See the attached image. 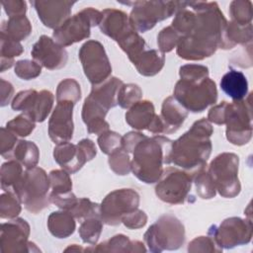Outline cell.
Instances as JSON below:
<instances>
[{"label":"cell","mask_w":253,"mask_h":253,"mask_svg":"<svg viewBox=\"0 0 253 253\" xmlns=\"http://www.w3.org/2000/svg\"><path fill=\"white\" fill-rule=\"evenodd\" d=\"M190 4L196 12V22L191 33L180 38L176 52L186 60H203L223 48L227 21L215 2Z\"/></svg>","instance_id":"1"},{"label":"cell","mask_w":253,"mask_h":253,"mask_svg":"<svg viewBox=\"0 0 253 253\" xmlns=\"http://www.w3.org/2000/svg\"><path fill=\"white\" fill-rule=\"evenodd\" d=\"M212 132L213 127L206 118L195 122L188 131L172 142L171 163L193 176L205 169L211 153L210 137Z\"/></svg>","instance_id":"2"},{"label":"cell","mask_w":253,"mask_h":253,"mask_svg":"<svg viewBox=\"0 0 253 253\" xmlns=\"http://www.w3.org/2000/svg\"><path fill=\"white\" fill-rule=\"evenodd\" d=\"M172 140L166 136L155 134L144 136L133 147L131 171L143 183H156L162 175L163 165L171 163Z\"/></svg>","instance_id":"3"},{"label":"cell","mask_w":253,"mask_h":253,"mask_svg":"<svg viewBox=\"0 0 253 253\" xmlns=\"http://www.w3.org/2000/svg\"><path fill=\"white\" fill-rule=\"evenodd\" d=\"M102 15L99 25L101 32L117 42L128 59L135 62L147 46L144 39L131 25L129 17L124 11L113 8L103 10Z\"/></svg>","instance_id":"4"},{"label":"cell","mask_w":253,"mask_h":253,"mask_svg":"<svg viewBox=\"0 0 253 253\" xmlns=\"http://www.w3.org/2000/svg\"><path fill=\"white\" fill-rule=\"evenodd\" d=\"M49 178L45 171L38 166L27 168L17 187L14 195L24 205L25 209L32 213H38L50 204Z\"/></svg>","instance_id":"5"},{"label":"cell","mask_w":253,"mask_h":253,"mask_svg":"<svg viewBox=\"0 0 253 253\" xmlns=\"http://www.w3.org/2000/svg\"><path fill=\"white\" fill-rule=\"evenodd\" d=\"M185 227L173 214L161 215L143 235L148 249L154 253L179 249L185 242Z\"/></svg>","instance_id":"6"},{"label":"cell","mask_w":253,"mask_h":253,"mask_svg":"<svg viewBox=\"0 0 253 253\" xmlns=\"http://www.w3.org/2000/svg\"><path fill=\"white\" fill-rule=\"evenodd\" d=\"M173 97L188 112L201 113L216 103L217 89L210 77L201 81L180 79L175 85Z\"/></svg>","instance_id":"7"},{"label":"cell","mask_w":253,"mask_h":253,"mask_svg":"<svg viewBox=\"0 0 253 253\" xmlns=\"http://www.w3.org/2000/svg\"><path fill=\"white\" fill-rule=\"evenodd\" d=\"M238 165L239 157L232 152H223L217 155L209 165L207 171L215 190L223 198H234L240 193Z\"/></svg>","instance_id":"8"},{"label":"cell","mask_w":253,"mask_h":253,"mask_svg":"<svg viewBox=\"0 0 253 253\" xmlns=\"http://www.w3.org/2000/svg\"><path fill=\"white\" fill-rule=\"evenodd\" d=\"M103 19L102 12L92 7L85 8L68 18L52 33V39L60 45L68 46L90 37L92 27L99 26Z\"/></svg>","instance_id":"9"},{"label":"cell","mask_w":253,"mask_h":253,"mask_svg":"<svg viewBox=\"0 0 253 253\" xmlns=\"http://www.w3.org/2000/svg\"><path fill=\"white\" fill-rule=\"evenodd\" d=\"M250 95L246 100L228 103L225 110L224 125L226 138L234 145H244L252 137V116Z\"/></svg>","instance_id":"10"},{"label":"cell","mask_w":253,"mask_h":253,"mask_svg":"<svg viewBox=\"0 0 253 253\" xmlns=\"http://www.w3.org/2000/svg\"><path fill=\"white\" fill-rule=\"evenodd\" d=\"M194 176L185 170L167 167L157 181L155 194L164 203L170 205L184 204L188 199Z\"/></svg>","instance_id":"11"},{"label":"cell","mask_w":253,"mask_h":253,"mask_svg":"<svg viewBox=\"0 0 253 253\" xmlns=\"http://www.w3.org/2000/svg\"><path fill=\"white\" fill-rule=\"evenodd\" d=\"M129 16L133 28L140 33L151 30L158 22L177 12V1H134Z\"/></svg>","instance_id":"12"},{"label":"cell","mask_w":253,"mask_h":253,"mask_svg":"<svg viewBox=\"0 0 253 253\" xmlns=\"http://www.w3.org/2000/svg\"><path fill=\"white\" fill-rule=\"evenodd\" d=\"M139 195L133 189H119L109 193L100 205V217L108 225H119L125 215L138 209Z\"/></svg>","instance_id":"13"},{"label":"cell","mask_w":253,"mask_h":253,"mask_svg":"<svg viewBox=\"0 0 253 253\" xmlns=\"http://www.w3.org/2000/svg\"><path fill=\"white\" fill-rule=\"evenodd\" d=\"M85 76L92 85L102 83L111 77L112 66L103 44L98 41L86 42L78 52Z\"/></svg>","instance_id":"14"},{"label":"cell","mask_w":253,"mask_h":253,"mask_svg":"<svg viewBox=\"0 0 253 253\" xmlns=\"http://www.w3.org/2000/svg\"><path fill=\"white\" fill-rule=\"evenodd\" d=\"M208 233L218 247L230 249L251 241L252 221L251 218L243 219L232 216L221 221L218 226L211 225Z\"/></svg>","instance_id":"15"},{"label":"cell","mask_w":253,"mask_h":253,"mask_svg":"<svg viewBox=\"0 0 253 253\" xmlns=\"http://www.w3.org/2000/svg\"><path fill=\"white\" fill-rule=\"evenodd\" d=\"M96 154L97 149L95 143L89 138H83L77 144L71 142L59 143L53 149L54 160L69 174L79 171Z\"/></svg>","instance_id":"16"},{"label":"cell","mask_w":253,"mask_h":253,"mask_svg":"<svg viewBox=\"0 0 253 253\" xmlns=\"http://www.w3.org/2000/svg\"><path fill=\"white\" fill-rule=\"evenodd\" d=\"M30 225L24 218L15 217L1 224V252H40L35 243L28 241Z\"/></svg>","instance_id":"17"},{"label":"cell","mask_w":253,"mask_h":253,"mask_svg":"<svg viewBox=\"0 0 253 253\" xmlns=\"http://www.w3.org/2000/svg\"><path fill=\"white\" fill-rule=\"evenodd\" d=\"M31 55L41 66L49 70H57L65 66L68 53L53 39L42 35L33 45Z\"/></svg>","instance_id":"18"},{"label":"cell","mask_w":253,"mask_h":253,"mask_svg":"<svg viewBox=\"0 0 253 253\" xmlns=\"http://www.w3.org/2000/svg\"><path fill=\"white\" fill-rule=\"evenodd\" d=\"M71 101H59L48 121V135L55 143L68 142L73 136V107Z\"/></svg>","instance_id":"19"},{"label":"cell","mask_w":253,"mask_h":253,"mask_svg":"<svg viewBox=\"0 0 253 253\" xmlns=\"http://www.w3.org/2000/svg\"><path fill=\"white\" fill-rule=\"evenodd\" d=\"M42 23L49 29H57L68 18L75 1H32Z\"/></svg>","instance_id":"20"},{"label":"cell","mask_w":253,"mask_h":253,"mask_svg":"<svg viewBox=\"0 0 253 253\" xmlns=\"http://www.w3.org/2000/svg\"><path fill=\"white\" fill-rule=\"evenodd\" d=\"M108 111V109L93 99L90 95L85 99L82 107V120L86 125L89 133L100 135L109 130L110 126L105 121Z\"/></svg>","instance_id":"21"},{"label":"cell","mask_w":253,"mask_h":253,"mask_svg":"<svg viewBox=\"0 0 253 253\" xmlns=\"http://www.w3.org/2000/svg\"><path fill=\"white\" fill-rule=\"evenodd\" d=\"M159 117L163 124V133H172L183 125L188 117V111L173 96H169L162 103Z\"/></svg>","instance_id":"22"},{"label":"cell","mask_w":253,"mask_h":253,"mask_svg":"<svg viewBox=\"0 0 253 253\" xmlns=\"http://www.w3.org/2000/svg\"><path fill=\"white\" fill-rule=\"evenodd\" d=\"M157 115L151 101L140 100L126 113V122L134 129H149Z\"/></svg>","instance_id":"23"},{"label":"cell","mask_w":253,"mask_h":253,"mask_svg":"<svg viewBox=\"0 0 253 253\" xmlns=\"http://www.w3.org/2000/svg\"><path fill=\"white\" fill-rule=\"evenodd\" d=\"M124 82L117 77H110L100 84L92 85L90 96L110 110L118 105V93Z\"/></svg>","instance_id":"24"},{"label":"cell","mask_w":253,"mask_h":253,"mask_svg":"<svg viewBox=\"0 0 253 253\" xmlns=\"http://www.w3.org/2000/svg\"><path fill=\"white\" fill-rule=\"evenodd\" d=\"M220 88L233 101H240L248 94V81L243 72L229 69L220 79Z\"/></svg>","instance_id":"25"},{"label":"cell","mask_w":253,"mask_h":253,"mask_svg":"<svg viewBox=\"0 0 253 253\" xmlns=\"http://www.w3.org/2000/svg\"><path fill=\"white\" fill-rule=\"evenodd\" d=\"M86 251L96 252H145L144 244L137 240H130L124 234H117L112 238L98 244L93 248H86Z\"/></svg>","instance_id":"26"},{"label":"cell","mask_w":253,"mask_h":253,"mask_svg":"<svg viewBox=\"0 0 253 253\" xmlns=\"http://www.w3.org/2000/svg\"><path fill=\"white\" fill-rule=\"evenodd\" d=\"M75 217L67 211H53L48 215L47 228L56 238H66L70 236L76 227Z\"/></svg>","instance_id":"27"},{"label":"cell","mask_w":253,"mask_h":253,"mask_svg":"<svg viewBox=\"0 0 253 253\" xmlns=\"http://www.w3.org/2000/svg\"><path fill=\"white\" fill-rule=\"evenodd\" d=\"M165 63V55L158 49H145L133 63L139 74L154 76L160 72Z\"/></svg>","instance_id":"28"},{"label":"cell","mask_w":253,"mask_h":253,"mask_svg":"<svg viewBox=\"0 0 253 253\" xmlns=\"http://www.w3.org/2000/svg\"><path fill=\"white\" fill-rule=\"evenodd\" d=\"M252 42V24L240 25L233 21L227 23L224 32V42L222 49L234 47L237 43L246 44Z\"/></svg>","instance_id":"29"},{"label":"cell","mask_w":253,"mask_h":253,"mask_svg":"<svg viewBox=\"0 0 253 253\" xmlns=\"http://www.w3.org/2000/svg\"><path fill=\"white\" fill-rule=\"evenodd\" d=\"M24 172L22 164L15 159H10L8 162L3 163L0 172L2 190L14 194L15 188L21 181Z\"/></svg>","instance_id":"30"},{"label":"cell","mask_w":253,"mask_h":253,"mask_svg":"<svg viewBox=\"0 0 253 253\" xmlns=\"http://www.w3.org/2000/svg\"><path fill=\"white\" fill-rule=\"evenodd\" d=\"M12 159L19 161L26 168L37 166L40 159V151L34 141L18 140L13 153Z\"/></svg>","instance_id":"31"},{"label":"cell","mask_w":253,"mask_h":253,"mask_svg":"<svg viewBox=\"0 0 253 253\" xmlns=\"http://www.w3.org/2000/svg\"><path fill=\"white\" fill-rule=\"evenodd\" d=\"M1 32H4L9 38L16 42L26 40L32 33V25L26 16H18L9 18L7 22H3Z\"/></svg>","instance_id":"32"},{"label":"cell","mask_w":253,"mask_h":253,"mask_svg":"<svg viewBox=\"0 0 253 253\" xmlns=\"http://www.w3.org/2000/svg\"><path fill=\"white\" fill-rule=\"evenodd\" d=\"M54 102L52 93L48 90H42L38 93L32 110L28 116L36 123L43 122L49 115Z\"/></svg>","instance_id":"33"},{"label":"cell","mask_w":253,"mask_h":253,"mask_svg":"<svg viewBox=\"0 0 253 253\" xmlns=\"http://www.w3.org/2000/svg\"><path fill=\"white\" fill-rule=\"evenodd\" d=\"M1 72L9 69L14 64V57L23 53L24 48L19 42L9 38L4 32H1Z\"/></svg>","instance_id":"34"},{"label":"cell","mask_w":253,"mask_h":253,"mask_svg":"<svg viewBox=\"0 0 253 253\" xmlns=\"http://www.w3.org/2000/svg\"><path fill=\"white\" fill-rule=\"evenodd\" d=\"M103 229V221L100 217H89L84 219L78 229L79 235L84 243L96 245Z\"/></svg>","instance_id":"35"},{"label":"cell","mask_w":253,"mask_h":253,"mask_svg":"<svg viewBox=\"0 0 253 253\" xmlns=\"http://www.w3.org/2000/svg\"><path fill=\"white\" fill-rule=\"evenodd\" d=\"M81 99L80 84L73 78L62 80L56 89V101H71L74 104Z\"/></svg>","instance_id":"36"},{"label":"cell","mask_w":253,"mask_h":253,"mask_svg":"<svg viewBox=\"0 0 253 253\" xmlns=\"http://www.w3.org/2000/svg\"><path fill=\"white\" fill-rule=\"evenodd\" d=\"M108 162L110 168L117 175L125 176L131 171V160L129 158V153L122 146L109 154Z\"/></svg>","instance_id":"37"},{"label":"cell","mask_w":253,"mask_h":253,"mask_svg":"<svg viewBox=\"0 0 253 253\" xmlns=\"http://www.w3.org/2000/svg\"><path fill=\"white\" fill-rule=\"evenodd\" d=\"M142 91L140 87L133 83L123 84L118 93V105L123 109H129L136 102L140 101Z\"/></svg>","instance_id":"38"},{"label":"cell","mask_w":253,"mask_h":253,"mask_svg":"<svg viewBox=\"0 0 253 253\" xmlns=\"http://www.w3.org/2000/svg\"><path fill=\"white\" fill-rule=\"evenodd\" d=\"M194 183L196 186V192L202 199H211L215 196L216 190L214 184L207 170L203 169L194 175Z\"/></svg>","instance_id":"39"},{"label":"cell","mask_w":253,"mask_h":253,"mask_svg":"<svg viewBox=\"0 0 253 253\" xmlns=\"http://www.w3.org/2000/svg\"><path fill=\"white\" fill-rule=\"evenodd\" d=\"M69 212L78 219L100 217V205L91 202L87 198H80Z\"/></svg>","instance_id":"40"},{"label":"cell","mask_w":253,"mask_h":253,"mask_svg":"<svg viewBox=\"0 0 253 253\" xmlns=\"http://www.w3.org/2000/svg\"><path fill=\"white\" fill-rule=\"evenodd\" d=\"M231 21L240 24H251L252 20V3L250 1H232L229 6Z\"/></svg>","instance_id":"41"},{"label":"cell","mask_w":253,"mask_h":253,"mask_svg":"<svg viewBox=\"0 0 253 253\" xmlns=\"http://www.w3.org/2000/svg\"><path fill=\"white\" fill-rule=\"evenodd\" d=\"M52 194L67 193L72 190V181L69 173L65 170H51L48 174Z\"/></svg>","instance_id":"42"},{"label":"cell","mask_w":253,"mask_h":253,"mask_svg":"<svg viewBox=\"0 0 253 253\" xmlns=\"http://www.w3.org/2000/svg\"><path fill=\"white\" fill-rule=\"evenodd\" d=\"M21 202L16 195L4 193L0 196V216L1 218L12 219L21 212Z\"/></svg>","instance_id":"43"},{"label":"cell","mask_w":253,"mask_h":253,"mask_svg":"<svg viewBox=\"0 0 253 253\" xmlns=\"http://www.w3.org/2000/svg\"><path fill=\"white\" fill-rule=\"evenodd\" d=\"M35 123L36 122L33 121L28 115L22 114L9 121L6 124V127L13 131L16 135L25 137L33 132L36 126Z\"/></svg>","instance_id":"44"},{"label":"cell","mask_w":253,"mask_h":253,"mask_svg":"<svg viewBox=\"0 0 253 253\" xmlns=\"http://www.w3.org/2000/svg\"><path fill=\"white\" fill-rule=\"evenodd\" d=\"M38 93L39 92L34 89H28L19 92L11 103L12 109L15 111H22L24 114L28 115L32 110Z\"/></svg>","instance_id":"45"},{"label":"cell","mask_w":253,"mask_h":253,"mask_svg":"<svg viewBox=\"0 0 253 253\" xmlns=\"http://www.w3.org/2000/svg\"><path fill=\"white\" fill-rule=\"evenodd\" d=\"M180 38V35L171 26L164 28L157 36V44L159 50L163 53L170 52L174 47L177 46Z\"/></svg>","instance_id":"46"},{"label":"cell","mask_w":253,"mask_h":253,"mask_svg":"<svg viewBox=\"0 0 253 253\" xmlns=\"http://www.w3.org/2000/svg\"><path fill=\"white\" fill-rule=\"evenodd\" d=\"M42 72V66L35 60L23 59L15 64V74L23 80H31L38 77Z\"/></svg>","instance_id":"47"},{"label":"cell","mask_w":253,"mask_h":253,"mask_svg":"<svg viewBox=\"0 0 253 253\" xmlns=\"http://www.w3.org/2000/svg\"><path fill=\"white\" fill-rule=\"evenodd\" d=\"M122 139L123 136L120 133L107 130L98 136V145L103 153L109 155L122 146Z\"/></svg>","instance_id":"48"},{"label":"cell","mask_w":253,"mask_h":253,"mask_svg":"<svg viewBox=\"0 0 253 253\" xmlns=\"http://www.w3.org/2000/svg\"><path fill=\"white\" fill-rule=\"evenodd\" d=\"M180 79L201 81L209 77V68L201 64H185L179 69Z\"/></svg>","instance_id":"49"},{"label":"cell","mask_w":253,"mask_h":253,"mask_svg":"<svg viewBox=\"0 0 253 253\" xmlns=\"http://www.w3.org/2000/svg\"><path fill=\"white\" fill-rule=\"evenodd\" d=\"M17 142V135L13 131L5 126L1 127L0 150L2 157L6 159H12V153Z\"/></svg>","instance_id":"50"},{"label":"cell","mask_w":253,"mask_h":253,"mask_svg":"<svg viewBox=\"0 0 253 253\" xmlns=\"http://www.w3.org/2000/svg\"><path fill=\"white\" fill-rule=\"evenodd\" d=\"M189 252H221L222 249L218 247L211 236H199L193 239L188 246Z\"/></svg>","instance_id":"51"},{"label":"cell","mask_w":253,"mask_h":253,"mask_svg":"<svg viewBox=\"0 0 253 253\" xmlns=\"http://www.w3.org/2000/svg\"><path fill=\"white\" fill-rule=\"evenodd\" d=\"M49 201L56 207L63 211H69L77 203L78 198L72 193V191L62 194H49Z\"/></svg>","instance_id":"52"},{"label":"cell","mask_w":253,"mask_h":253,"mask_svg":"<svg viewBox=\"0 0 253 253\" xmlns=\"http://www.w3.org/2000/svg\"><path fill=\"white\" fill-rule=\"evenodd\" d=\"M122 222L125 224L126 227L129 229H138L146 224L147 215L143 211L136 209L128 214L125 215L122 219Z\"/></svg>","instance_id":"53"},{"label":"cell","mask_w":253,"mask_h":253,"mask_svg":"<svg viewBox=\"0 0 253 253\" xmlns=\"http://www.w3.org/2000/svg\"><path fill=\"white\" fill-rule=\"evenodd\" d=\"M1 4L9 16V18L18 17V16H25L27 12V3L21 0H3Z\"/></svg>","instance_id":"54"},{"label":"cell","mask_w":253,"mask_h":253,"mask_svg":"<svg viewBox=\"0 0 253 253\" xmlns=\"http://www.w3.org/2000/svg\"><path fill=\"white\" fill-rule=\"evenodd\" d=\"M227 104V102L223 101L211 108L208 113L207 120L210 123H213L215 125H224V117Z\"/></svg>","instance_id":"55"},{"label":"cell","mask_w":253,"mask_h":253,"mask_svg":"<svg viewBox=\"0 0 253 253\" xmlns=\"http://www.w3.org/2000/svg\"><path fill=\"white\" fill-rule=\"evenodd\" d=\"M145 136V134L138 132V131H129L127 133H126L123 136L122 139V147L126 150L128 153H131L133 147L135 146V144L141 140L143 137Z\"/></svg>","instance_id":"56"},{"label":"cell","mask_w":253,"mask_h":253,"mask_svg":"<svg viewBox=\"0 0 253 253\" xmlns=\"http://www.w3.org/2000/svg\"><path fill=\"white\" fill-rule=\"evenodd\" d=\"M13 93H14V88L13 85L4 80V79H0V94H1V107H5L9 104L10 100L13 97Z\"/></svg>","instance_id":"57"},{"label":"cell","mask_w":253,"mask_h":253,"mask_svg":"<svg viewBox=\"0 0 253 253\" xmlns=\"http://www.w3.org/2000/svg\"><path fill=\"white\" fill-rule=\"evenodd\" d=\"M83 251V249L81 248V247H79L78 245H76V244H72V246H69V247H67L64 251Z\"/></svg>","instance_id":"58"}]
</instances>
